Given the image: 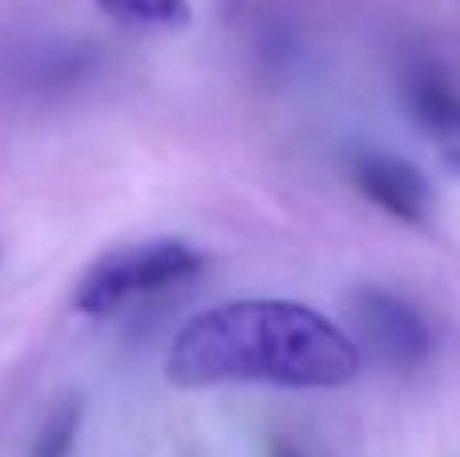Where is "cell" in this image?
<instances>
[{"label": "cell", "mask_w": 460, "mask_h": 457, "mask_svg": "<svg viewBox=\"0 0 460 457\" xmlns=\"http://www.w3.org/2000/svg\"><path fill=\"white\" fill-rule=\"evenodd\" d=\"M351 340L364 361L388 372H416L432 356V324L408 296L388 288H359L351 296Z\"/></svg>", "instance_id": "obj_3"}, {"label": "cell", "mask_w": 460, "mask_h": 457, "mask_svg": "<svg viewBox=\"0 0 460 457\" xmlns=\"http://www.w3.org/2000/svg\"><path fill=\"white\" fill-rule=\"evenodd\" d=\"M364 372V353L343 324L299 300H226L190 316L166 353L178 389L267 385L343 389Z\"/></svg>", "instance_id": "obj_1"}, {"label": "cell", "mask_w": 460, "mask_h": 457, "mask_svg": "<svg viewBox=\"0 0 460 457\" xmlns=\"http://www.w3.org/2000/svg\"><path fill=\"white\" fill-rule=\"evenodd\" d=\"M77 429H81V397H65V401L49 413L45 426H40L37 445H32L29 457H69Z\"/></svg>", "instance_id": "obj_7"}, {"label": "cell", "mask_w": 460, "mask_h": 457, "mask_svg": "<svg viewBox=\"0 0 460 457\" xmlns=\"http://www.w3.org/2000/svg\"><path fill=\"white\" fill-rule=\"evenodd\" d=\"M89 4L134 32H178L194 21L190 0H89Z\"/></svg>", "instance_id": "obj_6"}, {"label": "cell", "mask_w": 460, "mask_h": 457, "mask_svg": "<svg viewBox=\"0 0 460 457\" xmlns=\"http://www.w3.org/2000/svg\"><path fill=\"white\" fill-rule=\"evenodd\" d=\"M267 457H303V450L295 442H287V437H270V442H267Z\"/></svg>", "instance_id": "obj_8"}, {"label": "cell", "mask_w": 460, "mask_h": 457, "mask_svg": "<svg viewBox=\"0 0 460 457\" xmlns=\"http://www.w3.org/2000/svg\"><path fill=\"white\" fill-rule=\"evenodd\" d=\"M351 186L364 194L372 207H380L384 215H392L396 223L408 227H429L437 199H432V183L424 178V170L396 154H359L351 162Z\"/></svg>", "instance_id": "obj_5"}, {"label": "cell", "mask_w": 460, "mask_h": 457, "mask_svg": "<svg viewBox=\"0 0 460 457\" xmlns=\"http://www.w3.org/2000/svg\"><path fill=\"white\" fill-rule=\"evenodd\" d=\"M400 102L440 158L460 175V77L437 57H412L400 73Z\"/></svg>", "instance_id": "obj_4"}, {"label": "cell", "mask_w": 460, "mask_h": 457, "mask_svg": "<svg viewBox=\"0 0 460 457\" xmlns=\"http://www.w3.org/2000/svg\"><path fill=\"white\" fill-rule=\"evenodd\" d=\"M202 267H207V255L182 239L134 243V247L102 255L81 275V283L73 288V308L81 316H110L134 300L162 296L170 288L199 280Z\"/></svg>", "instance_id": "obj_2"}]
</instances>
